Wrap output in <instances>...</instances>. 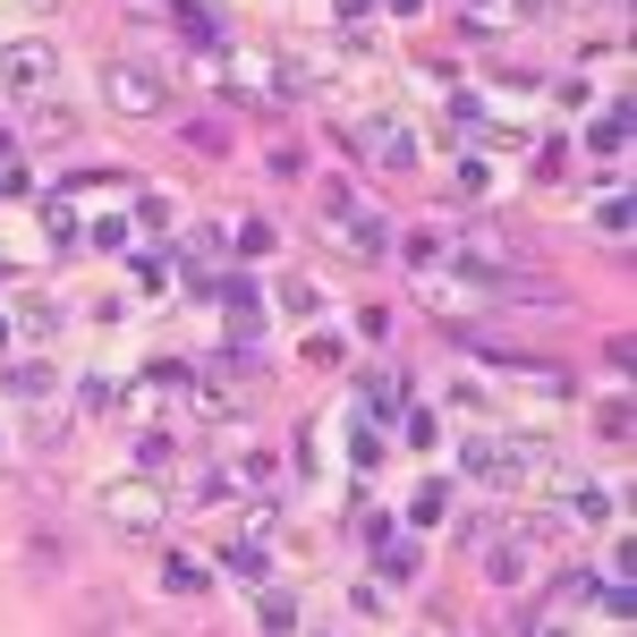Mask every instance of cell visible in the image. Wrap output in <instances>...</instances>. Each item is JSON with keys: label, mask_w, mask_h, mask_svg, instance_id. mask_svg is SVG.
<instances>
[{"label": "cell", "mask_w": 637, "mask_h": 637, "mask_svg": "<svg viewBox=\"0 0 637 637\" xmlns=\"http://www.w3.org/2000/svg\"><path fill=\"white\" fill-rule=\"evenodd\" d=\"M102 102L111 111H127V120H161V77L154 68H102Z\"/></svg>", "instance_id": "obj_1"}, {"label": "cell", "mask_w": 637, "mask_h": 637, "mask_svg": "<svg viewBox=\"0 0 637 637\" xmlns=\"http://www.w3.org/2000/svg\"><path fill=\"white\" fill-rule=\"evenodd\" d=\"M9 86H18V94H34V86H52V68H60V52H52V43H9Z\"/></svg>", "instance_id": "obj_2"}, {"label": "cell", "mask_w": 637, "mask_h": 637, "mask_svg": "<svg viewBox=\"0 0 637 637\" xmlns=\"http://www.w3.org/2000/svg\"><path fill=\"white\" fill-rule=\"evenodd\" d=\"M102 510H111V518H127V527H161V493H154V484H111V493H102Z\"/></svg>", "instance_id": "obj_3"}, {"label": "cell", "mask_w": 637, "mask_h": 637, "mask_svg": "<svg viewBox=\"0 0 637 637\" xmlns=\"http://www.w3.org/2000/svg\"><path fill=\"white\" fill-rule=\"evenodd\" d=\"M459 18H468L477 34H502V26H518V18H527V0H468Z\"/></svg>", "instance_id": "obj_4"}, {"label": "cell", "mask_w": 637, "mask_h": 637, "mask_svg": "<svg viewBox=\"0 0 637 637\" xmlns=\"http://www.w3.org/2000/svg\"><path fill=\"white\" fill-rule=\"evenodd\" d=\"M366 145H375L382 161H416V136L400 120H375V127H366Z\"/></svg>", "instance_id": "obj_5"}, {"label": "cell", "mask_w": 637, "mask_h": 637, "mask_svg": "<svg viewBox=\"0 0 637 637\" xmlns=\"http://www.w3.org/2000/svg\"><path fill=\"white\" fill-rule=\"evenodd\" d=\"M281 306H289V315H323V281L289 272V281H281Z\"/></svg>", "instance_id": "obj_6"}, {"label": "cell", "mask_w": 637, "mask_h": 637, "mask_svg": "<svg viewBox=\"0 0 637 637\" xmlns=\"http://www.w3.org/2000/svg\"><path fill=\"white\" fill-rule=\"evenodd\" d=\"M484 570H493V586H518V578H527V552H518V544H493Z\"/></svg>", "instance_id": "obj_7"}, {"label": "cell", "mask_w": 637, "mask_h": 637, "mask_svg": "<svg viewBox=\"0 0 637 637\" xmlns=\"http://www.w3.org/2000/svg\"><path fill=\"white\" fill-rule=\"evenodd\" d=\"M561 510H570V518H612V493H595V484H570V493H561Z\"/></svg>", "instance_id": "obj_8"}, {"label": "cell", "mask_w": 637, "mask_h": 637, "mask_svg": "<svg viewBox=\"0 0 637 637\" xmlns=\"http://www.w3.org/2000/svg\"><path fill=\"white\" fill-rule=\"evenodd\" d=\"M161 578H170V595H204V561H179V552H170Z\"/></svg>", "instance_id": "obj_9"}, {"label": "cell", "mask_w": 637, "mask_h": 637, "mask_svg": "<svg viewBox=\"0 0 637 637\" xmlns=\"http://www.w3.org/2000/svg\"><path fill=\"white\" fill-rule=\"evenodd\" d=\"M366 416H382V425H391V416H400V382H366Z\"/></svg>", "instance_id": "obj_10"}, {"label": "cell", "mask_w": 637, "mask_h": 637, "mask_svg": "<svg viewBox=\"0 0 637 637\" xmlns=\"http://www.w3.org/2000/svg\"><path fill=\"white\" fill-rule=\"evenodd\" d=\"M179 34H195V43H204V52H222V26H213V18H204V9H179Z\"/></svg>", "instance_id": "obj_11"}, {"label": "cell", "mask_w": 637, "mask_h": 637, "mask_svg": "<svg viewBox=\"0 0 637 637\" xmlns=\"http://www.w3.org/2000/svg\"><path fill=\"white\" fill-rule=\"evenodd\" d=\"M484 188H493V170H484V161H459V188H450V195H459V204H477Z\"/></svg>", "instance_id": "obj_12"}, {"label": "cell", "mask_w": 637, "mask_h": 637, "mask_svg": "<svg viewBox=\"0 0 637 637\" xmlns=\"http://www.w3.org/2000/svg\"><path fill=\"white\" fill-rule=\"evenodd\" d=\"M9 382H18V400H43V391H52V366H18Z\"/></svg>", "instance_id": "obj_13"}, {"label": "cell", "mask_w": 637, "mask_h": 637, "mask_svg": "<svg viewBox=\"0 0 637 637\" xmlns=\"http://www.w3.org/2000/svg\"><path fill=\"white\" fill-rule=\"evenodd\" d=\"M230 484H272V459H264V450H247V459L230 468Z\"/></svg>", "instance_id": "obj_14"}, {"label": "cell", "mask_w": 637, "mask_h": 637, "mask_svg": "<svg viewBox=\"0 0 637 637\" xmlns=\"http://www.w3.org/2000/svg\"><path fill=\"white\" fill-rule=\"evenodd\" d=\"M264 629H272V637L298 629V604H289V595H264Z\"/></svg>", "instance_id": "obj_15"}, {"label": "cell", "mask_w": 637, "mask_h": 637, "mask_svg": "<svg viewBox=\"0 0 637 637\" xmlns=\"http://www.w3.org/2000/svg\"><path fill=\"white\" fill-rule=\"evenodd\" d=\"M230 570H238V578H264V544H230Z\"/></svg>", "instance_id": "obj_16"}, {"label": "cell", "mask_w": 637, "mask_h": 637, "mask_svg": "<svg viewBox=\"0 0 637 637\" xmlns=\"http://www.w3.org/2000/svg\"><path fill=\"white\" fill-rule=\"evenodd\" d=\"M595 425H604L612 443H621V434H629V400H604V409H595Z\"/></svg>", "instance_id": "obj_17"}, {"label": "cell", "mask_w": 637, "mask_h": 637, "mask_svg": "<svg viewBox=\"0 0 637 637\" xmlns=\"http://www.w3.org/2000/svg\"><path fill=\"white\" fill-rule=\"evenodd\" d=\"M94 247H102V255H120V247H127V222H120V213H111V222H94Z\"/></svg>", "instance_id": "obj_18"}, {"label": "cell", "mask_w": 637, "mask_h": 637, "mask_svg": "<svg viewBox=\"0 0 637 637\" xmlns=\"http://www.w3.org/2000/svg\"><path fill=\"white\" fill-rule=\"evenodd\" d=\"M536 637H570V629H561V621H552V629H536Z\"/></svg>", "instance_id": "obj_19"}]
</instances>
